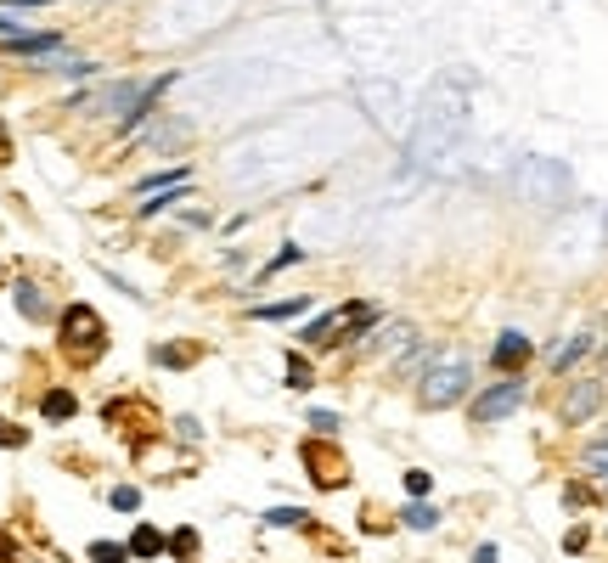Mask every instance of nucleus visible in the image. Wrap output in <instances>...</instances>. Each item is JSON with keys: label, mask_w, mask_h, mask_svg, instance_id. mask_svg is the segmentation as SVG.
Listing matches in <instances>:
<instances>
[{"label": "nucleus", "mask_w": 608, "mask_h": 563, "mask_svg": "<svg viewBox=\"0 0 608 563\" xmlns=\"http://www.w3.org/2000/svg\"><path fill=\"white\" fill-rule=\"evenodd\" d=\"M12 34H23V23H12V17H0V40H12Z\"/></svg>", "instance_id": "nucleus-23"}, {"label": "nucleus", "mask_w": 608, "mask_h": 563, "mask_svg": "<svg viewBox=\"0 0 608 563\" xmlns=\"http://www.w3.org/2000/svg\"><path fill=\"white\" fill-rule=\"evenodd\" d=\"M170 85H175V74H158V79H146V85H141V96L130 101V113H124V130H130V124H141L146 113H153V108H158V96L170 91Z\"/></svg>", "instance_id": "nucleus-5"}, {"label": "nucleus", "mask_w": 608, "mask_h": 563, "mask_svg": "<svg viewBox=\"0 0 608 563\" xmlns=\"http://www.w3.org/2000/svg\"><path fill=\"white\" fill-rule=\"evenodd\" d=\"M406 524H411V530H434V524H439V513H434L428 502H411V507H406Z\"/></svg>", "instance_id": "nucleus-14"}, {"label": "nucleus", "mask_w": 608, "mask_h": 563, "mask_svg": "<svg viewBox=\"0 0 608 563\" xmlns=\"http://www.w3.org/2000/svg\"><path fill=\"white\" fill-rule=\"evenodd\" d=\"M428 490H434V479H428L423 468H411V473H406V496H411V502H423Z\"/></svg>", "instance_id": "nucleus-17"}, {"label": "nucleus", "mask_w": 608, "mask_h": 563, "mask_svg": "<svg viewBox=\"0 0 608 563\" xmlns=\"http://www.w3.org/2000/svg\"><path fill=\"white\" fill-rule=\"evenodd\" d=\"M79 332H85L91 344H101V321L91 316V310H68V316H62V339H68V349L79 344Z\"/></svg>", "instance_id": "nucleus-8"}, {"label": "nucleus", "mask_w": 608, "mask_h": 563, "mask_svg": "<svg viewBox=\"0 0 608 563\" xmlns=\"http://www.w3.org/2000/svg\"><path fill=\"white\" fill-rule=\"evenodd\" d=\"M17 316H29V321H46L51 316V304H46V294H40L34 282H17Z\"/></svg>", "instance_id": "nucleus-10"}, {"label": "nucleus", "mask_w": 608, "mask_h": 563, "mask_svg": "<svg viewBox=\"0 0 608 563\" xmlns=\"http://www.w3.org/2000/svg\"><path fill=\"white\" fill-rule=\"evenodd\" d=\"M603 411V383H575L569 389V400H563V423H592V417Z\"/></svg>", "instance_id": "nucleus-3"}, {"label": "nucleus", "mask_w": 608, "mask_h": 563, "mask_svg": "<svg viewBox=\"0 0 608 563\" xmlns=\"http://www.w3.org/2000/svg\"><path fill=\"white\" fill-rule=\"evenodd\" d=\"M603 496H608V479H603Z\"/></svg>", "instance_id": "nucleus-26"}, {"label": "nucleus", "mask_w": 608, "mask_h": 563, "mask_svg": "<svg viewBox=\"0 0 608 563\" xmlns=\"http://www.w3.org/2000/svg\"><path fill=\"white\" fill-rule=\"evenodd\" d=\"M586 468H592V473H608V440H603V445H586Z\"/></svg>", "instance_id": "nucleus-19"}, {"label": "nucleus", "mask_w": 608, "mask_h": 563, "mask_svg": "<svg viewBox=\"0 0 608 563\" xmlns=\"http://www.w3.org/2000/svg\"><path fill=\"white\" fill-rule=\"evenodd\" d=\"M563 552H586V530H569V535H563Z\"/></svg>", "instance_id": "nucleus-22"}, {"label": "nucleus", "mask_w": 608, "mask_h": 563, "mask_svg": "<svg viewBox=\"0 0 608 563\" xmlns=\"http://www.w3.org/2000/svg\"><path fill=\"white\" fill-rule=\"evenodd\" d=\"M310 304H316V299H304V294H293V299H277V304H254V321H299Z\"/></svg>", "instance_id": "nucleus-7"}, {"label": "nucleus", "mask_w": 608, "mask_h": 563, "mask_svg": "<svg viewBox=\"0 0 608 563\" xmlns=\"http://www.w3.org/2000/svg\"><path fill=\"white\" fill-rule=\"evenodd\" d=\"M473 563H496V547H479V552H473Z\"/></svg>", "instance_id": "nucleus-24"}, {"label": "nucleus", "mask_w": 608, "mask_h": 563, "mask_svg": "<svg viewBox=\"0 0 608 563\" xmlns=\"http://www.w3.org/2000/svg\"><path fill=\"white\" fill-rule=\"evenodd\" d=\"M265 524H304V513H299V507H270Z\"/></svg>", "instance_id": "nucleus-20"}, {"label": "nucleus", "mask_w": 608, "mask_h": 563, "mask_svg": "<svg viewBox=\"0 0 608 563\" xmlns=\"http://www.w3.org/2000/svg\"><path fill=\"white\" fill-rule=\"evenodd\" d=\"M586 356H592V339H586V332H575V339L552 356V372H569V366H580Z\"/></svg>", "instance_id": "nucleus-11"}, {"label": "nucleus", "mask_w": 608, "mask_h": 563, "mask_svg": "<svg viewBox=\"0 0 608 563\" xmlns=\"http://www.w3.org/2000/svg\"><path fill=\"white\" fill-rule=\"evenodd\" d=\"M490 361L496 366H524V361H530V339H524V332H501V339H496V349H490Z\"/></svg>", "instance_id": "nucleus-6"}, {"label": "nucleus", "mask_w": 608, "mask_h": 563, "mask_svg": "<svg viewBox=\"0 0 608 563\" xmlns=\"http://www.w3.org/2000/svg\"><path fill=\"white\" fill-rule=\"evenodd\" d=\"M468 378H473L468 361H463V356H445V361H439V366L428 372V378H423V406H428V411L456 406V400L468 394Z\"/></svg>", "instance_id": "nucleus-1"}, {"label": "nucleus", "mask_w": 608, "mask_h": 563, "mask_svg": "<svg viewBox=\"0 0 608 563\" xmlns=\"http://www.w3.org/2000/svg\"><path fill=\"white\" fill-rule=\"evenodd\" d=\"M130 558V547H119V541H96L91 547V563H124Z\"/></svg>", "instance_id": "nucleus-16"}, {"label": "nucleus", "mask_w": 608, "mask_h": 563, "mask_svg": "<svg viewBox=\"0 0 608 563\" xmlns=\"http://www.w3.org/2000/svg\"><path fill=\"white\" fill-rule=\"evenodd\" d=\"M0 6H51V0H0Z\"/></svg>", "instance_id": "nucleus-25"}, {"label": "nucleus", "mask_w": 608, "mask_h": 563, "mask_svg": "<svg viewBox=\"0 0 608 563\" xmlns=\"http://www.w3.org/2000/svg\"><path fill=\"white\" fill-rule=\"evenodd\" d=\"M40 411H46V417H51V423H68V417L79 411V400H74V394H68V389H51V394H46V400H40Z\"/></svg>", "instance_id": "nucleus-12"}, {"label": "nucleus", "mask_w": 608, "mask_h": 563, "mask_svg": "<svg viewBox=\"0 0 608 563\" xmlns=\"http://www.w3.org/2000/svg\"><path fill=\"white\" fill-rule=\"evenodd\" d=\"M62 46V34L57 29H23V34H12V40H0V51H12V57H46Z\"/></svg>", "instance_id": "nucleus-4"}, {"label": "nucleus", "mask_w": 608, "mask_h": 563, "mask_svg": "<svg viewBox=\"0 0 608 563\" xmlns=\"http://www.w3.org/2000/svg\"><path fill=\"white\" fill-rule=\"evenodd\" d=\"M524 394H530V389H524L518 378H501V383H490V389L473 400V423H501V417H513V411L524 406Z\"/></svg>", "instance_id": "nucleus-2"}, {"label": "nucleus", "mask_w": 608, "mask_h": 563, "mask_svg": "<svg viewBox=\"0 0 608 563\" xmlns=\"http://www.w3.org/2000/svg\"><path fill=\"white\" fill-rule=\"evenodd\" d=\"M108 502H113L119 513H136V507H141V490H136V485H119V490L108 496Z\"/></svg>", "instance_id": "nucleus-18"}, {"label": "nucleus", "mask_w": 608, "mask_h": 563, "mask_svg": "<svg viewBox=\"0 0 608 563\" xmlns=\"http://www.w3.org/2000/svg\"><path fill=\"white\" fill-rule=\"evenodd\" d=\"M0 434H6V428H0Z\"/></svg>", "instance_id": "nucleus-27"}, {"label": "nucleus", "mask_w": 608, "mask_h": 563, "mask_svg": "<svg viewBox=\"0 0 608 563\" xmlns=\"http://www.w3.org/2000/svg\"><path fill=\"white\" fill-rule=\"evenodd\" d=\"M158 552H170V535L153 530V524H141V530L130 535V558H158Z\"/></svg>", "instance_id": "nucleus-9"}, {"label": "nucleus", "mask_w": 608, "mask_h": 563, "mask_svg": "<svg viewBox=\"0 0 608 563\" xmlns=\"http://www.w3.org/2000/svg\"><path fill=\"white\" fill-rule=\"evenodd\" d=\"M299 260H304V248H299V242H282V248H277V260L260 270V282H265V277H277V270H293Z\"/></svg>", "instance_id": "nucleus-13"}, {"label": "nucleus", "mask_w": 608, "mask_h": 563, "mask_svg": "<svg viewBox=\"0 0 608 563\" xmlns=\"http://www.w3.org/2000/svg\"><path fill=\"white\" fill-rule=\"evenodd\" d=\"M170 552H175L181 563H186V558H198V530H175V535H170Z\"/></svg>", "instance_id": "nucleus-15"}, {"label": "nucleus", "mask_w": 608, "mask_h": 563, "mask_svg": "<svg viewBox=\"0 0 608 563\" xmlns=\"http://www.w3.org/2000/svg\"><path fill=\"white\" fill-rule=\"evenodd\" d=\"M310 428H322V434H339V417H332V411H310Z\"/></svg>", "instance_id": "nucleus-21"}]
</instances>
